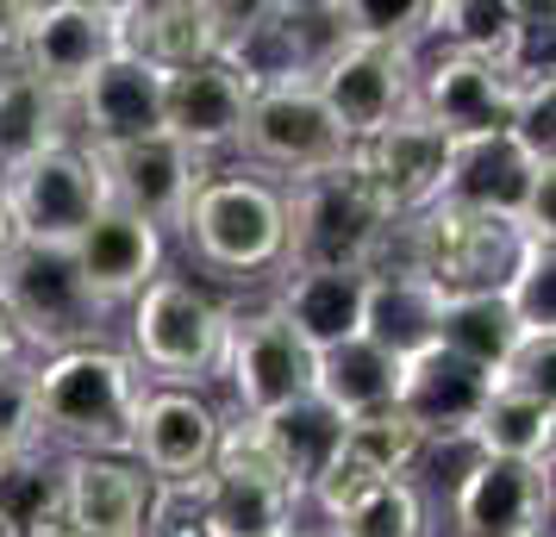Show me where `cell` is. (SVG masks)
<instances>
[{"mask_svg":"<svg viewBox=\"0 0 556 537\" xmlns=\"http://www.w3.org/2000/svg\"><path fill=\"white\" fill-rule=\"evenodd\" d=\"M38 394V437L63 444L70 457H131V425L144 400V375L126 350L81 344L31 369Z\"/></svg>","mask_w":556,"mask_h":537,"instance_id":"cell-1","label":"cell"},{"mask_svg":"<svg viewBox=\"0 0 556 537\" xmlns=\"http://www.w3.org/2000/svg\"><path fill=\"white\" fill-rule=\"evenodd\" d=\"M538 238H526L506 219L488 213H463V206H426L388 231V251L401 269H413L419 282H431L444 301L456 294H506L513 269L526 263V251Z\"/></svg>","mask_w":556,"mask_h":537,"instance_id":"cell-2","label":"cell"},{"mask_svg":"<svg viewBox=\"0 0 556 537\" xmlns=\"http://www.w3.org/2000/svg\"><path fill=\"white\" fill-rule=\"evenodd\" d=\"M281 213H288L281 269H376L388 256L394 219L363 188L351 156L338 169H319V176H301L294 188H281Z\"/></svg>","mask_w":556,"mask_h":537,"instance_id":"cell-3","label":"cell"},{"mask_svg":"<svg viewBox=\"0 0 556 537\" xmlns=\"http://www.w3.org/2000/svg\"><path fill=\"white\" fill-rule=\"evenodd\" d=\"M181 238L201 269L226 276V282H251L263 269H276L288 256V213H281V188L276 181L251 176V169H226V176H206Z\"/></svg>","mask_w":556,"mask_h":537,"instance_id":"cell-4","label":"cell"},{"mask_svg":"<svg viewBox=\"0 0 556 537\" xmlns=\"http://www.w3.org/2000/svg\"><path fill=\"white\" fill-rule=\"evenodd\" d=\"M219 350H226V307L188 276H156L138 301H131V369L151 387H194L219 375Z\"/></svg>","mask_w":556,"mask_h":537,"instance_id":"cell-5","label":"cell"},{"mask_svg":"<svg viewBox=\"0 0 556 537\" xmlns=\"http://www.w3.org/2000/svg\"><path fill=\"white\" fill-rule=\"evenodd\" d=\"M0 312L13 319L26 350H45V357L101 344L106 319V307L81 287L70 251L56 244H13V256L0 263Z\"/></svg>","mask_w":556,"mask_h":537,"instance_id":"cell-6","label":"cell"},{"mask_svg":"<svg viewBox=\"0 0 556 537\" xmlns=\"http://www.w3.org/2000/svg\"><path fill=\"white\" fill-rule=\"evenodd\" d=\"M551 194H556V169H538L506 131L451 144V156H444V188H438L444 206L506 219V226H519L526 238H538V244H556Z\"/></svg>","mask_w":556,"mask_h":537,"instance_id":"cell-7","label":"cell"},{"mask_svg":"<svg viewBox=\"0 0 556 537\" xmlns=\"http://www.w3.org/2000/svg\"><path fill=\"white\" fill-rule=\"evenodd\" d=\"M0 201H7V219L20 231V244H56V251H70L81 231L106 213L101 176H94V163H88V151L76 138L38 151L20 169H7L0 176Z\"/></svg>","mask_w":556,"mask_h":537,"instance_id":"cell-8","label":"cell"},{"mask_svg":"<svg viewBox=\"0 0 556 537\" xmlns=\"http://www.w3.org/2000/svg\"><path fill=\"white\" fill-rule=\"evenodd\" d=\"M94 176H101L106 206H119L144 226L169 231L188 219V206L201 194V181L213 176L206 156L181 151L169 131H151V138H131V144H81Z\"/></svg>","mask_w":556,"mask_h":537,"instance_id":"cell-9","label":"cell"},{"mask_svg":"<svg viewBox=\"0 0 556 537\" xmlns=\"http://www.w3.org/2000/svg\"><path fill=\"white\" fill-rule=\"evenodd\" d=\"M256 169H276V176H319V169H338L351 156V138L338 131V119L326 113V101L313 88H263L244 106V131L238 144Z\"/></svg>","mask_w":556,"mask_h":537,"instance_id":"cell-10","label":"cell"},{"mask_svg":"<svg viewBox=\"0 0 556 537\" xmlns=\"http://www.w3.org/2000/svg\"><path fill=\"white\" fill-rule=\"evenodd\" d=\"M219 375L231 382L244 419H269V412L294 407L313 387V357L269 307L256 312H226V350H219Z\"/></svg>","mask_w":556,"mask_h":537,"instance_id":"cell-11","label":"cell"},{"mask_svg":"<svg viewBox=\"0 0 556 537\" xmlns=\"http://www.w3.org/2000/svg\"><path fill=\"white\" fill-rule=\"evenodd\" d=\"M119 51V13L106 0H45L31 13V31L20 44V69H26L45 94L76 101L81 81Z\"/></svg>","mask_w":556,"mask_h":537,"instance_id":"cell-12","label":"cell"},{"mask_svg":"<svg viewBox=\"0 0 556 537\" xmlns=\"http://www.w3.org/2000/svg\"><path fill=\"white\" fill-rule=\"evenodd\" d=\"M413 76H419V56L413 51H388V44H351V51L326 63L313 94L326 101V113L338 119V131L363 144L388 131L394 119L413 113Z\"/></svg>","mask_w":556,"mask_h":537,"instance_id":"cell-13","label":"cell"},{"mask_svg":"<svg viewBox=\"0 0 556 537\" xmlns=\"http://www.w3.org/2000/svg\"><path fill=\"white\" fill-rule=\"evenodd\" d=\"M488 394H494V375H488V369L463 362L456 350H444V344H431V350L401 362L394 412L419 432L426 450H438V444H469L481 407H488Z\"/></svg>","mask_w":556,"mask_h":537,"instance_id":"cell-14","label":"cell"},{"mask_svg":"<svg viewBox=\"0 0 556 537\" xmlns=\"http://www.w3.org/2000/svg\"><path fill=\"white\" fill-rule=\"evenodd\" d=\"M513 88L494 63H476V56H419V76H413V113L426 119L444 144H463V138H494L513 119Z\"/></svg>","mask_w":556,"mask_h":537,"instance_id":"cell-15","label":"cell"},{"mask_svg":"<svg viewBox=\"0 0 556 537\" xmlns=\"http://www.w3.org/2000/svg\"><path fill=\"white\" fill-rule=\"evenodd\" d=\"M444 156H451V144H444L419 113H406V119H394L388 131L351 144V169L363 176V188L381 201V213L401 226V219H413V213L438 206Z\"/></svg>","mask_w":556,"mask_h":537,"instance_id":"cell-16","label":"cell"},{"mask_svg":"<svg viewBox=\"0 0 556 537\" xmlns=\"http://www.w3.org/2000/svg\"><path fill=\"white\" fill-rule=\"evenodd\" d=\"M219 432H226V419L206 394L144 387L138 425H131V462L144 469V482H188V475H206Z\"/></svg>","mask_w":556,"mask_h":537,"instance_id":"cell-17","label":"cell"},{"mask_svg":"<svg viewBox=\"0 0 556 537\" xmlns=\"http://www.w3.org/2000/svg\"><path fill=\"white\" fill-rule=\"evenodd\" d=\"M456 537H551V469L476 457L451 494Z\"/></svg>","mask_w":556,"mask_h":537,"instance_id":"cell-18","label":"cell"},{"mask_svg":"<svg viewBox=\"0 0 556 537\" xmlns=\"http://www.w3.org/2000/svg\"><path fill=\"white\" fill-rule=\"evenodd\" d=\"M81 144H131V138H151L163 131V69L138 63V56L113 51L81 81V94L70 101Z\"/></svg>","mask_w":556,"mask_h":537,"instance_id":"cell-19","label":"cell"},{"mask_svg":"<svg viewBox=\"0 0 556 537\" xmlns=\"http://www.w3.org/2000/svg\"><path fill=\"white\" fill-rule=\"evenodd\" d=\"M70 263H76L81 287L101 307H126L163 276V231L119 213V206H106L101 219L70 244Z\"/></svg>","mask_w":556,"mask_h":537,"instance_id":"cell-20","label":"cell"},{"mask_svg":"<svg viewBox=\"0 0 556 537\" xmlns=\"http://www.w3.org/2000/svg\"><path fill=\"white\" fill-rule=\"evenodd\" d=\"M70 537H138L151 482L131 457H70L56 469Z\"/></svg>","mask_w":556,"mask_h":537,"instance_id":"cell-21","label":"cell"},{"mask_svg":"<svg viewBox=\"0 0 556 537\" xmlns=\"http://www.w3.org/2000/svg\"><path fill=\"white\" fill-rule=\"evenodd\" d=\"M244 106H251V88L226 63H194L163 76V131L194 156L231 151L244 131Z\"/></svg>","mask_w":556,"mask_h":537,"instance_id":"cell-22","label":"cell"},{"mask_svg":"<svg viewBox=\"0 0 556 537\" xmlns=\"http://www.w3.org/2000/svg\"><path fill=\"white\" fill-rule=\"evenodd\" d=\"M113 13H119V51L163 76L219 56V7L213 0H126Z\"/></svg>","mask_w":556,"mask_h":537,"instance_id":"cell-23","label":"cell"},{"mask_svg":"<svg viewBox=\"0 0 556 537\" xmlns=\"http://www.w3.org/2000/svg\"><path fill=\"white\" fill-rule=\"evenodd\" d=\"M363 294H369V269H288L269 312L313 357V350H331L363 332Z\"/></svg>","mask_w":556,"mask_h":537,"instance_id":"cell-24","label":"cell"},{"mask_svg":"<svg viewBox=\"0 0 556 537\" xmlns=\"http://www.w3.org/2000/svg\"><path fill=\"white\" fill-rule=\"evenodd\" d=\"M438 307H444V294L431 282H419L401 263H376L369 294H363V337L394 362H406L438 344Z\"/></svg>","mask_w":556,"mask_h":537,"instance_id":"cell-25","label":"cell"},{"mask_svg":"<svg viewBox=\"0 0 556 537\" xmlns=\"http://www.w3.org/2000/svg\"><path fill=\"white\" fill-rule=\"evenodd\" d=\"M394 382H401V362L356 332L344 344H331V350H313V387L306 394L351 425V419L394 407Z\"/></svg>","mask_w":556,"mask_h":537,"instance_id":"cell-26","label":"cell"},{"mask_svg":"<svg viewBox=\"0 0 556 537\" xmlns=\"http://www.w3.org/2000/svg\"><path fill=\"white\" fill-rule=\"evenodd\" d=\"M256 432H263V444H269V457H276V469H281V482H288V500L301 507L306 487L326 475V462L338 457V444H344V419L331 407H319L313 394H301L294 407L256 419Z\"/></svg>","mask_w":556,"mask_h":537,"instance_id":"cell-27","label":"cell"},{"mask_svg":"<svg viewBox=\"0 0 556 537\" xmlns=\"http://www.w3.org/2000/svg\"><path fill=\"white\" fill-rule=\"evenodd\" d=\"M551 437H556V400L551 394H519V387H494L481 407L469 450L494 462H526V469H551Z\"/></svg>","mask_w":556,"mask_h":537,"instance_id":"cell-28","label":"cell"},{"mask_svg":"<svg viewBox=\"0 0 556 537\" xmlns=\"http://www.w3.org/2000/svg\"><path fill=\"white\" fill-rule=\"evenodd\" d=\"M51 144H70V101L45 94L20 63H7L0 69V176Z\"/></svg>","mask_w":556,"mask_h":537,"instance_id":"cell-29","label":"cell"},{"mask_svg":"<svg viewBox=\"0 0 556 537\" xmlns=\"http://www.w3.org/2000/svg\"><path fill=\"white\" fill-rule=\"evenodd\" d=\"M519 319L506 307V294H456L438 307V344L456 350L463 362H476L488 375H501V362L519 350Z\"/></svg>","mask_w":556,"mask_h":537,"instance_id":"cell-30","label":"cell"},{"mask_svg":"<svg viewBox=\"0 0 556 537\" xmlns=\"http://www.w3.org/2000/svg\"><path fill=\"white\" fill-rule=\"evenodd\" d=\"M513 31H519V7L513 0H431V38L438 51L476 56L501 69L513 51Z\"/></svg>","mask_w":556,"mask_h":537,"instance_id":"cell-31","label":"cell"},{"mask_svg":"<svg viewBox=\"0 0 556 537\" xmlns=\"http://www.w3.org/2000/svg\"><path fill=\"white\" fill-rule=\"evenodd\" d=\"M206 507H213V537H269V532H294V500L281 487H256V482H219L206 475Z\"/></svg>","mask_w":556,"mask_h":537,"instance_id":"cell-32","label":"cell"},{"mask_svg":"<svg viewBox=\"0 0 556 537\" xmlns=\"http://www.w3.org/2000/svg\"><path fill=\"white\" fill-rule=\"evenodd\" d=\"M56 512H63V494H56V469L45 462V450L0 457V532L31 537Z\"/></svg>","mask_w":556,"mask_h":537,"instance_id":"cell-33","label":"cell"},{"mask_svg":"<svg viewBox=\"0 0 556 537\" xmlns=\"http://www.w3.org/2000/svg\"><path fill=\"white\" fill-rule=\"evenodd\" d=\"M344 457H356L363 469H376L381 482H413V469L426 462V444L419 432L406 425L401 412H369V419H351L344 425V444H338Z\"/></svg>","mask_w":556,"mask_h":537,"instance_id":"cell-34","label":"cell"},{"mask_svg":"<svg viewBox=\"0 0 556 537\" xmlns=\"http://www.w3.org/2000/svg\"><path fill=\"white\" fill-rule=\"evenodd\" d=\"M138 537H213V507H206V475L188 482H151L144 525Z\"/></svg>","mask_w":556,"mask_h":537,"instance_id":"cell-35","label":"cell"},{"mask_svg":"<svg viewBox=\"0 0 556 537\" xmlns=\"http://www.w3.org/2000/svg\"><path fill=\"white\" fill-rule=\"evenodd\" d=\"M338 537H426V500L413 482L376 487L363 507L338 525Z\"/></svg>","mask_w":556,"mask_h":537,"instance_id":"cell-36","label":"cell"},{"mask_svg":"<svg viewBox=\"0 0 556 537\" xmlns=\"http://www.w3.org/2000/svg\"><path fill=\"white\" fill-rule=\"evenodd\" d=\"M506 307L519 332H556V244H531L506 282Z\"/></svg>","mask_w":556,"mask_h":537,"instance_id":"cell-37","label":"cell"},{"mask_svg":"<svg viewBox=\"0 0 556 537\" xmlns=\"http://www.w3.org/2000/svg\"><path fill=\"white\" fill-rule=\"evenodd\" d=\"M206 475H219V482L281 487V494H288V482H281L276 457H269V444H263V432H256V419H238V425H226V432H219V444H213V462H206Z\"/></svg>","mask_w":556,"mask_h":537,"instance_id":"cell-38","label":"cell"},{"mask_svg":"<svg viewBox=\"0 0 556 537\" xmlns=\"http://www.w3.org/2000/svg\"><path fill=\"white\" fill-rule=\"evenodd\" d=\"M45 450L38 437V394H31V362H7L0 369V457H26Z\"/></svg>","mask_w":556,"mask_h":537,"instance_id":"cell-39","label":"cell"},{"mask_svg":"<svg viewBox=\"0 0 556 537\" xmlns=\"http://www.w3.org/2000/svg\"><path fill=\"white\" fill-rule=\"evenodd\" d=\"M506 138L538 163V169H556V81H538L513 101V119H506Z\"/></svg>","mask_w":556,"mask_h":537,"instance_id":"cell-40","label":"cell"},{"mask_svg":"<svg viewBox=\"0 0 556 537\" xmlns=\"http://www.w3.org/2000/svg\"><path fill=\"white\" fill-rule=\"evenodd\" d=\"M31 0H0V56H20V44H26L31 31Z\"/></svg>","mask_w":556,"mask_h":537,"instance_id":"cell-41","label":"cell"},{"mask_svg":"<svg viewBox=\"0 0 556 537\" xmlns=\"http://www.w3.org/2000/svg\"><path fill=\"white\" fill-rule=\"evenodd\" d=\"M20 357H26V344H20V332H13V319L0 312V369H7V362H20Z\"/></svg>","mask_w":556,"mask_h":537,"instance_id":"cell-42","label":"cell"},{"mask_svg":"<svg viewBox=\"0 0 556 537\" xmlns=\"http://www.w3.org/2000/svg\"><path fill=\"white\" fill-rule=\"evenodd\" d=\"M13 244H20V231H13V219H7V201H0V263L13 256Z\"/></svg>","mask_w":556,"mask_h":537,"instance_id":"cell-43","label":"cell"},{"mask_svg":"<svg viewBox=\"0 0 556 537\" xmlns=\"http://www.w3.org/2000/svg\"><path fill=\"white\" fill-rule=\"evenodd\" d=\"M269 537H294V532H269Z\"/></svg>","mask_w":556,"mask_h":537,"instance_id":"cell-44","label":"cell"},{"mask_svg":"<svg viewBox=\"0 0 556 537\" xmlns=\"http://www.w3.org/2000/svg\"><path fill=\"white\" fill-rule=\"evenodd\" d=\"M294 537H301V532H294ZM326 537H338V532H326Z\"/></svg>","mask_w":556,"mask_h":537,"instance_id":"cell-45","label":"cell"}]
</instances>
